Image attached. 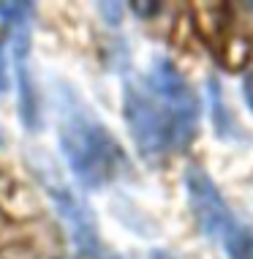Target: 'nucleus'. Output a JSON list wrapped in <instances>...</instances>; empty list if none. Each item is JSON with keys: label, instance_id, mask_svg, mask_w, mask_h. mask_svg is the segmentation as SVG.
I'll return each mask as SVG.
<instances>
[{"label": "nucleus", "instance_id": "4", "mask_svg": "<svg viewBox=\"0 0 253 259\" xmlns=\"http://www.w3.org/2000/svg\"><path fill=\"white\" fill-rule=\"evenodd\" d=\"M182 183H185V197L199 232L213 246H226L231 232L237 229V221L231 215V207L226 205V199H223L221 188L215 186V180L199 164H188Z\"/></svg>", "mask_w": 253, "mask_h": 259}, {"label": "nucleus", "instance_id": "13", "mask_svg": "<svg viewBox=\"0 0 253 259\" xmlns=\"http://www.w3.org/2000/svg\"><path fill=\"white\" fill-rule=\"evenodd\" d=\"M245 9H250V11H253V3H245Z\"/></svg>", "mask_w": 253, "mask_h": 259}, {"label": "nucleus", "instance_id": "8", "mask_svg": "<svg viewBox=\"0 0 253 259\" xmlns=\"http://www.w3.org/2000/svg\"><path fill=\"white\" fill-rule=\"evenodd\" d=\"M33 3H0V19L9 27H19L30 22Z\"/></svg>", "mask_w": 253, "mask_h": 259}, {"label": "nucleus", "instance_id": "11", "mask_svg": "<svg viewBox=\"0 0 253 259\" xmlns=\"http://www.w3.org/2000/svg\"><path fill=\"white\" fill-rule=\"evenodd\" d=\"M242 93H245V101H248V107L253 112V74L245 76V82H242Z\"/></svg>", "mask_w": 253, "mask_h": 259}, {"label": "nucleus", "instance_id": "9", "mask_svg": "<svg viewBox=\"0 0 253 259\" xmlns=\"http://www.w3.org/2000/svg\"><path fill=\"white\" fill-rule=\"evenodd\" d=\"M9 90V63H6V52L3 44H0V96Z\"/></svg>", "mask_w": 253, "mask_h": 259}, {"label": "nucleus", "instance_id": "1", "mask_svg": "<svg viewBox=\"0 0 253 259\" xmlns=\"http://www.w3.org/2000/svg\"><path fill=\"white\" fill-rule=\"evenodd\" d=\"M123 117L128 134L147 161L188 148L199 128V96L164 55L144 74L123 79Z\"/></svg>", "mask_w": 253, "mask_h": 259}, {"label": "nucleus", "instance_id": "5", "mask_svg": "<svg viewBox=\"0 0 253 259\" xmlns=\"http://www.w3.org/2000/svg\"><path fill=\"white\" fill-rule=\"evenodd\" d=\"M11 52H14V71H17V82H19V117H22V125L27 131H38L41 104L30 76V25L14 27Z\"/></svg>", "mask_w": 253, "mask_h": 259}, {"label": "nucleus", "instance_id": "3", "mask_svg": "<svg viewBox=\"0 0 253 259\" xmlns=\"http://www.w3.org/2000/svg\"><path fill=\"white\" fill-rule=\"evenodd\" d=\"M30 169L36 175L38 186L44 188V194L52 202V207L58 210L60 221L66 224L68 235H71L74 246L82 251L84 256H101V235H98L95 215L90 213V207L84 205V199L66 183V178L55 166V161L46 153H33L30 156Z\"/></svg>", "mask_w": 253, "mask_h": 259}, {"label": "nucleus", "instance_id": "10", "mask_svg": "<svg viewBox=\"0 0 253 259\" xmlns=\"http://www.w3.org/2000/svg\"><path fill=\"white\" fill-rule=\"evenodd\" d=\"M131 9L133 11H139L136 14V17H156V14H153V11H161V3H131Z\"/></svg>", "mask_w": 253, "mask_h": 259}, {"label": "nucleus", "instance_id": "6", "mask_svg": "<svg viewBox=\"0 0 253 259\" xmlns=\"http://www.w3.org/2000/svg\"><path fill=\"white\" fill-rule=\"evenodd\" d=\"M207 99H210V123H213L215 134L221 139L240 137V131L234 125V115L229 112L226 101H223V88L215 76H210V82H207Z\"/></svg>", "mask_w": 253, "mask_h": 259}, {"label": "nucleus", "instance_id": "12", "mask_svg": "<svg viewBox=\"0 0 253 259\" xmlns=\"http://www.w3.org/2000/svg\"><path fill=\"white\" fill-rule=\"evenodd\" d=\"M147 259H177L174 254H169V251H164V248H156V251H150V256Z\"/></svg>", "mask_w": 253, "mask_h": 259}, {"label": "nucleus", "instance_id": "7", "mask_svg": "<svg viewBox=\"0 0 253 259\" xmlns=\"http://www.w3.org/2000/svg\"><path fill=\"white\" fill-rule=\"evenodd\" d=\"M223 248L229 259H253V224H237Z\"/></svg>", "mask_w": 253, "mask_h": 259}, {"label": "nucleus", "instance_id": "2", "mask_svg": "<svg viewBox=\"0 0 253 259\" xmlns=\"http://www.w3.org/2000/svg\"><path fill=\"white\" fill-rule=\"evenodd\" d=\"M58 142L76 183L87 191H101L125 169V153L104 120L84 104L71 85L55 88Z\"/></svg>", "mask_w": 253, "mask_h": 259}]
</instances>
